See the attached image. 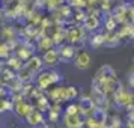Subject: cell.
Wrapping results in <instances>:
<instances>
[{
    "label": "cell",
    "instance_id": "cell-1",
    "mask_svg": "<svg viewBox=\"0 0 134 128\" xmlns=\"http://www.w3.org/2000/svg\"><path fill=\"white\" fill-rule=\"evenodd\" d=\"M89 54H86V53H80L79 56H77V60H75V63H77V66L79 68H86L87 65H89Z\"/></svg>",
    "mask_w": 134,
    "mask_h": 128
},
{
    "label": "cell",
    "instance_id": "cell-2",
    "mask_svg": "<svg viewBox=\"0 0 134 128\" xmlns=\"http://www.w3.org/2000/svg\"><path fill=\"white\" fill-rule=\"evenodd\" d=\"M54 60H57V53L54 50H48L45 53V62H54Z\"/></svg>",
    "mask_w": 134,
    "mask_h": 128
}]
</instances>
